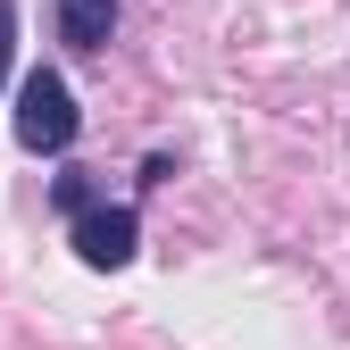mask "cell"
<instances>
[{
	"mask_svg": "<svg viewBox=\"0 0 350 350\" xmlns=\"http://www.w3.org/2000/svg\"><path fill=\"white\" fill-rule=\"evenodd\" d=\"M75 134H83V109H75V92H67V75H59V67L17 75V142H25L33 159H59V150H75Z\"/></svg>",
	"mask_w": 350,
	"mask_h": 350,
	"instance_id": "1",
	"label": "cell"
},
{
	"mask_svg": "<svg viewBox=\"0 0 350 350\" xmlns=\"http://www.w3.org/2000/svg\"><path fill=\"white\" fill-rule=\"evenodd\" d=\"M67 226H75V258L83 267H125V258L142 250V217L125 200H83Z\"/></svg>",
	"mask_w": 350,
	"mask_h": 350,
	"instance_id": "2",
	"label": "cell"
},
{
	"mask_svg": "<svg viewBox=\"0 0 350 350\" xmlns=\"http://www.w3.org/2000/svg\"><path fill=\"white\" fill-rule=\"evenodd\" d=\"M51 25H59V42L67 51H109V33H117V0H51Z\"/></svg>",
	"mask_w": 350,
	"mask_h": 350,
	"instance_id": "3",
	"label": "cell"
},
{
	"mask_svg": "<svg viewBox=\"0 0 350 350\" xmlns=\"http://www.w3.org/2000/svg\"><path fill=\"white\" fill-rule=\"evenodd\" d=\"M9 59H17V0H0V83H9Z\"/></svg>",
	"mask_w": 350,
	"mask_h": 350,
	"instance_id": "4",
	"label": "cell"
}]
</instances>
